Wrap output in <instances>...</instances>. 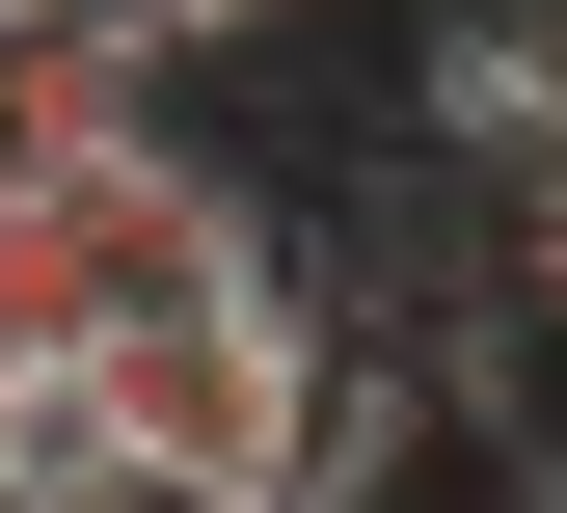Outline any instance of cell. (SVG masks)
I'll use <instances>...</instances> for the list:
<instances>
[{
	"instance_id": "1",
	"label": "cell",
	"mask_w": 567,
	"mask_h": 513,
	"mask_svg": "<svg viewBox=\"0 0 567 513\" xmlns=\"http://www.w3.org/2000/svg\"><path fill=\"white\" fill-rule=\"evenodd\" d=\"M351 406H379V351H351V325L298 298V244L82 351V432H109V460H163V486H217V513H324Z\"/></svg>"
},
{
	"instance_id": "2",
	"label": "cell",
	"mask_w": 567,
	"mask_h": 513,
	"mask_svg": "<svg viewBox=\"0 0 567 513\" xmlns=\"http://www.w3.org/2000/svg\"><path fill=\"white\" fill-rule=\"evenodd\" d=\"M324 513H540V460L486 432V379H379L351 460H324Z\"/></svg>"
},
{
	"instance_id": "4",
	"label": "cell",
	"mask_w": 567,
	"mask_h": 513,
	"mask_svg": "<svg viewBox=\"0 0 567 513\" xmlns=\"http://www.w3.org/2000/svg\"><path fill=\"white\" fill-rule=\"evenodd\" d=\"M0 513H54V486H28V460H0Z\"/></svg>"
},
{
	"instance_id": "3",
	"label": "cell",
	"mask_w": 567,
	"mask_h": 513,
	"mask_svg": "<svg viewBox=\"0 0 567 513\" xmlns=\"http://www.w3.org/2000/svg\"><path fill=\"white\" fill-rule=\"evenodd\" d=\"M486 244H514V325H567V163H514V189H486Z\"/></svg>"
}]
</instances>
